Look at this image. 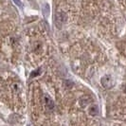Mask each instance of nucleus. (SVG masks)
I'll return each mask as SVG.
<instances>
[{
	"label": "nucleus",
	"instance_id": "20e7f679",
	"mask_svg": "<svg viewBox=\"0 0 126 126\" xmlns=\"http://www.w3.org/2000/svg\"><path fill=\"white\" fill-rule=\"evenodd\" d=\"M39 72H40V69H37V70L32 71V73L31 74V78H33V77H35V76L39 75Z\"/></svg>",
	"mask_w": 126,
	"mask_h": 126
},
{
	"label": "nucleus",
	"instance_id": "f257e3e1",
	"mask_svg": "<svg viewBox=\"0 0 126 126\" xmlns=\"http://www.w3.org/2000/svg\"><path fill=\"white\" fill-rule=\"evenodd\" d=\"M101 82L104 88H111L113 86V80L110 75L103 76L101 79Z\"/></svg>",
	"mask_w": 126,
	"mask_h": 126
},
{
	"label": "nucleus",
	"instance_id": "7ed1b4c3",
	"mask_svg": "<svg viewBox=\"0 0 126 126\" xmlns=\"http://www.w3.org/2000/svg\"><path fill=\"white\" fill-rule=\"evenodd\" d=\"M90 114H91V115H97V114H98V107L95 106V105L91 106V107H90Z\"/></svg>",
	"mask_w": 126,
	"mask_h": 126
},
{
	"label": "nucleus",
	"instance_id": "f03ea898",
	"mask_svg": "<svg viewBox=\"0 0 126 126\" xmlns=\"http://www.w3.org/2000/svg\"><path fill=\"white\" fill-rule=\"evenodd\" d=\"M45 100H46V103H47V105L48 106V108H49V109H52V108L54 107L53 101H51L48 97H46V98H45Z\"/></svg>",
	"mask_w": 126,
	"mask_h": 126
},
{
	"label": "nucleus",
	"instance_id": "423d86ee",
	"mask_svg": "<svg viewBox=\"0 0 126 126\" xmlns=\"http://www.w3.org/2000/svg\"><path fill=\"white\" fill-rule=\"evenodd\" d=\"M125 92H126V88H125Z\"/></svg>",
	"mask_w": 126,
	"mask_h": 126
},
{
	"label": "nucleus",
	"instance_id": "39448f33",
	"mask_svg": "<svg viewBox=\"0 0 126 126\" xmlns=\"http://www.w3.org/2000/svg\"><path fill=\"white\" fill-rule=\"evenodd\" d=\"M13 1L14 2V3H15V5H17L18 7H21V5H22L20 0H13Z\"/></svg>",
	"mask_w": 126,
	"mask_h": 126
}]
</instances>
